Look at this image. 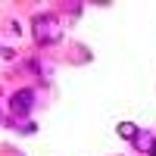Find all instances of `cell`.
<instances>
[{
  "label": "cell",
  "instance_id": "obj_1",
  "mask_svg": "<svg viewBox=\"0 0 156 156\" xmlns=\"http://www.w3.org/2000/svg\"><path fill=\"white\" fill-rule=\"evenodd\" d=\"M34 37H41V41H53V37H56L53 19H34Z\"/></svg>",
  "mask_w": 156,
  "mask_h": 156
},
{
  "label": "cell",
  "instance_id": "obj_2",
  "mask_svg": "<svg viewBox=\"0 0 156 156\" xmlns=\"http://www.w3.org/2000/svg\"><path fill=\"white\" fill-rule=\"evenodd\" d=\"M28 106H31V90H22V94H16V112L25 115V112H28Z\"/></svg>",
  "mask_w": 156,
  "mask_h": 156
}]
</instances>
